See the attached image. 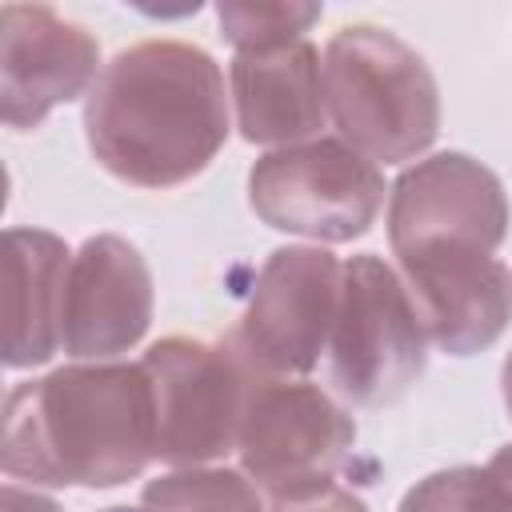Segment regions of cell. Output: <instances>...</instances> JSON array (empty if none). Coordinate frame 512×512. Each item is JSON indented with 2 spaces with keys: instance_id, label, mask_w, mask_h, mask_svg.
Here are the masks:
<instances>
[{
  "instance_id": "cell-12",
  "label": "cell",
  "mask_w": 512,
  "mask_h": 512,
  "mask_svg": "<svg viewBox=\"0 0 512 512\" xmlns=\"http://www.w3.org/2000/svg\"><path fill=\"white\" fill-rule=\"evenodd\" d=\"M152 320V272L120 236H92L68 264L60 304V344L72 356H116Z\"/></svg>"
},
{
  "instance_id": "cell-1",
  "label": "cell",
  "mask_w": 512,
  "mask_h": 512,
  "mask_svg": "<svg viewBox=\"0 0 512 512\" xmlns=\"http://www.w3.org/2000/svg\"><path fill=\"white\" fill-rule=\"evenodd\" d=\"M84 136L96 164L128 184H184L228 136L224 76L196 44H132L96 76L84 104Z\"/></svg>"
},
{
  "instance_id": "cell-18",
  "label": "cell",
  "mask_w": 512,
  "mask_h": 512,
  "mask_svg": "<svg viewBox=\"0 0 512 512\" xmlns=\"http://www.w3.org/2000/svg\"><path fill=\"white\" fill-rule=\"evenodd\" d=\"M272 512H368V508L360 496H352L336 484H324V488H308L296 496H276Z\"/></svg>"
},
{
  "instance_id": "cell-13",
  "label": "cell",
  "mask_w": 512,
  "mask_h": 512,
  "mask_svg": "<svg viewBox=\"0 0 512 512\" xmlns=\"http://www.w3.org/2000/svg\"><path fill=\"white\" fill-rule=\"evenodd\" d=\"M232 104L240 136L252 144H304L320 132L324 76L320 52L308 40L236 52L232 60Z\"/></svg>"
},
{
  "instance_id": "cell-9",
  "label": "cell",
  "mask_w": 512,
  "mask_h": 512,
  "mask_svg": "<svg viewBox=\"0 0 512 512\" xmlns=\"http://www.w3.org/2000/svg\"><path fill=\"white\" fill-rule=\"evenodd\" d=\"M508 228V200L500 180L464 152H440L408 168L388 204V240L396 256L468 244L496 252Z\"/></svg>"
},
{
  "instance_id": "cell-11",
  "label": "cell",
  "mask_w": 512,
  "mask_h": 512,
  "mask_svg": "<svg viewBox=\"0 0 512 512\" xmlns=\"http://www.w3.org/2000/svg\"><path fill=\"white\" fill-rule=\"evenodd\" d=\"M96 40L44 4L0 8V116L36 128L56 104L80 96L96 76Z\"/></svg>"
},
{
  "instance_id": "cell-19",
  "label": "cell",
  "mask_w": 512,
  "mask_h": 512,
  "mask_svg": "<svg viewBox=\"0 0 512 512\" xmlns=\"http://www.w3.org/2000/svg\"><path fill=\"white\" fill-rule=\"evenodd\" d=\"M0 504H4V512H60V508H56L48 496L24 492V488H16V484H8V488H4Z\"/></svg>"
},
{
  "instance_id": "cell-4",
  "label": "cell",
  "mask_w": 512,
  "mask_h": 512,
  "mask_svg": "<svg viewBox=\"0 0 512 512\" xmlns=\"http://www.w3.org/2000/svg\"><path fill=\"white\" fill-rule=\"evenodd\" d=\"M424 348L428 336L400 272L380 256H352L340 276V304L328 336L336 392L360 408L392 404L424 372Z\"/></svg>"
},
{
  "instance_id": "cell-14",
  "label": "cell",
  "mask_w": 512,
  "mask_h": 512,
  "mask_svg": "<svg viewBox=\"0 0 512 512\" xmlns=\"http://www.w3.org/2000/svg\"><path fill=\"white\" fill-rule=\"evenodd\" d=\"M68 248L40 228H8L4 236V364L32 368L60 348V304Z\"/></svg>"
},
{
  "instance_id": "cell-15",
  "label": "cell",
  "mask_w": 512,
  "mask_h": 512,
  "mask_svg": "<svg viewBox=\"0 0 512 512\" xmlns=\"http://www.w3.org/2000/svg\"><path fill=\"white\" fill-rule=\"evenodd\" d=\"M152 512H264L260 488L232 468H180L144 488Z\"/></svg>"
},
{
  "instance_id": "cell-21",
  "label": "cell",
  "mask_w": 512,
  "mask_h": 512,
  "mask_svg": "<svg viewBox=\"0 0 512 512\" xmlns=\"http://www.w3.org/2000/svg\"><path fill=\"white\" fill-rule=\"evenodd\" d=\"M108 512H152V508H108Z\"/></svg>"
},
{
  "instance_id": "cell-3",
  "label": "cell",
  "mask_w": 512,
  "mask_h": 512,
  "mask_svg": "<svg viewBox=\"0 0 512 512\" xmlns=\"http://www.w3.org/2000/svg\"><path fill=\"white\" fill-rule=\"evenodd\" d=\"M320 76L340 140L364 160L400 164L436 140V80L424 56L396 32L376 24L340 28L324 48Z\"/></svg>"
},
{
  "instance_id": "cell-7",
  "label": "cell",
  "mask_w": 512,
  "mask_h": 512,
  "mask_svg": "<svg viewBox=\"0 0 512 512\" xmlns=\"http://www.w3.org/2000/svg\"><path fill=\"white\" fill-rule=\"evenodd\" d=\"M344 264L324 248H276L236 324V352L268 380L308 372L336 324Z\"/></svg>"
},
{
  "instance_id": "cell-17",
  "label": "cell",
  "mask_w": 512,
  "mask_h": 512,
  "mask_svg": "<svg viewBox=\"0 0 512 512\" xmlns=\"http://www.w3.org/2000/svg\"><path fill=\"white\" fill-rule=\"evenodd\" d=\"M220 28L236 52H256V48H276L304 40V32L320 20L316 4H220L216 8Z\"/></svg>"
},
{
  "instance_id": "cell-5",
  "label": "cell",
  "mask_w": 512,
  "mask_h": 512,
  "mask_svg": "<svg viewBox=\"0 0 512 512\" xmlns=\"http://www.w3.org/2000/svg\"><path fill=\"white\" fill-rule=\"evenodd\" d=\"M156 404V456L176 468H200L240 444L244 412L264 380L236 348L168 336L144 352Z\"/></svg>"
},
{
  "instance_id": "cell-6",
  "label": "cell",
  "mask_w": 512,
  "mask_h": 512,
  "mask_svg": "<svg viewBox=\"0 0 512 512\" xmlns=\"http://www.w3.org/2000/svg\"><path fill=\"white\" fill-rule=\"evenodd\" d=\"M248 200L268 228L336 244L368 232L384 204V180L356 148L320 136L256 160Z\"/></svg>"
},
{
  "instance_id": "cell-8",
  "label": "cell",
  "mask_w": 512,
  "mask_h": 512,
  "mask_svg": "<svg viewBox=\"0 0 512 512\" xmlns=\"http://www.w3.org/2000/svg\"><path fill=\"white\" fill-rule=\"evenodd\" d=\"M352 444L356 424L328 392L304 380L264 376L248 400L236 448L252 484L276 500L332 484Z\"/></svg>"
},
{
  "instance_id": "cell-16",
  "label": "cell",
  "mask_w": 512,
  "mask_h": 512,
  "mask_svg": "<svg viewBox=\"0 0 512 512\" xmlns=\"http://www.w3.org/2000/svg\"><path fill=\"white\" fill-rule=\"evenodd\" d=\"M400 512H512V488L484 468H444L400 500Z\"/></svg>"
},
{
  "instance_id": "cell-20",
  "label": "cell",
  "mask_w": 512,
  "mask_h": 512,
  "mask_svg": "<svg viewBox=\"0 0 512 512\" xmlns=\"http://www.w3.org/2000/svg\"><path fill=\"white\" fill-rule=\"evenodd\" d=\"M504 404H508V416H512V356L504 360Z\"/></svg>"
},
{
  "instance_id": "cell-2",
  "label": "cell",
  "mask_w": 512,
  "mask_h": 512,
  "mask_svg": "<svg viewBox=\"0 0 512 512\" xmlns=\"http://www.w3.org/2000/svg\"><path fill=\"white\" fill-rule=\"evenodd\" d=\"M0 456L32 484L112 488L156 456V404L144 364H72L4 400Z\"/></svg>"
},
{
  "instance_id": "cell-10",
  "label": "cell",
  "mask_w": 512,
  "mask_h": 512,
  "mask_svg": "<svg viewBox=\"0 0 512 512\" xmlns=\"http://www.w3.org/2000/svg\"><path fill=\"white\" fill-rule=\"evenodd\" d=\"M400 260V280L416 308V320L448 356L488 348L512 320V272L484 248L440 244Z\"/></svg>"
}]
</instances>
